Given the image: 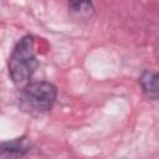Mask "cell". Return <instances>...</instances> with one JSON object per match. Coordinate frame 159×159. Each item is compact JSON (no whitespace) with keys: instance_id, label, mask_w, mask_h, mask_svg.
Instances as JSON below:
<instances>
[{"instance_id":"obj_4","label":"cell","mask_w":159,"mask_h":159,"mask_svg":"<svg viewBox=\"0 0 159 159\" xmlns=\"http://www.w3.org/2000/svg\"><path fill=\"white\" fill-rule=\"evenodd\" d=\"M139 84L144 92V94L155 101L159 96V86H158V75L150 70H144L139 76Z\"/></svg>"},{"instance_id":"obj_2","label":"cell","mask_w":159,"mask_h":159,"mask_svg":"<svg viewBox=\"0 0 159 159\" xmlns=\"http://www.w3.org/2000/svg\"><path fill=\"white\" fill-rule=\"evenodd\" d=\"M57 98V87L48 81L31 82L24 86L20 93V106L30 113L48 112Z\"/></svg>"},{"instance_id":"obj_5","label":"cell","mask_w":159,"mask_h":159,"mask_svg":"<svg viewBox=\"0 0 159 159\" xmlns=\"http://www.w3.org/2000/svg\"><path fill=\"white\" fill-rule=\"evenodd\" d=\"M92 0H68V11L75 20H88L93 15Z\"/></svg>"},{"instance_id":"obj_3","label":"cell","mask_w":159,"mask_h":159,"mask_svg":"<svg viewBox=\"0 0 159 159\" xmlns=\"http://www.w3.org/2000/svg\"><path fill=\"white\" fill-rule=\"evenodd\" d=\"M31 148V143L26 137L15 138L9 142L0 143V158H21Z\"/></svg>"},{"instance_id":"obj_1","label":"cell","mask_w":159,"mask_h":159,"mask_svg":"<svg viewBox=\"0 0 159 159\" xmlns=\"http://www.w3.org/2000/svg\"><path fill=\"white\" fill-rule=\"evenodd\" d=\"M37 67L35 39L32 35H25L17 41L9 58L10 78L16 86L24 87L29 83Z\"/></svg>"}]
</instances>
